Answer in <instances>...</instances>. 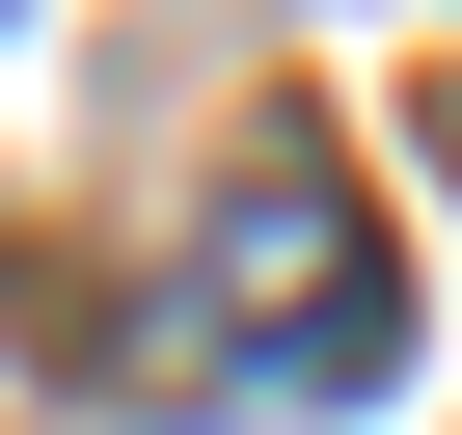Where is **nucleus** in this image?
<instances>
[{
	"label": "nucleus",
	"instance_id": "f257e3e1",
	"mask_svg": "<svg viewBox=\"0 0 462 435\" xmlns=\"http://www.w3.org/2000/svg\"><path fill=\"white\" fill-rule=\"evenodd\" d=\"M381 354H408V245H381L354 136L245 109V163L190 218V300H163V381L190 408H381Z\"/></svg>",
	"mask_w": 462,
	"mask_h": 435
},
{
	"label": "nucleus",
	"instance_id": "f03ea898",
	"mask_svg": "<svg viewBox=\"0 0 462 435\" xmlns=\"http://www.w3.org/2000/svg\"><path fill=\"white\" fill-rule=\"evenodd\" d=\"M435 190H462V55H435Z\"/></svg>",
	"mask_w": 462,
	"mask_h": 435
}]
</instances>
